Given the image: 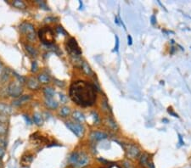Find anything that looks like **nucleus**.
Wrapping results in <instances>:
<instances>
[{
	"mask_svg": "<svg viewBox=\"0 0 191 168\" xmlns=\"http://www.w3.org/2000/svg\"><path fill=\"white\" fill-rule=\"evenodd\" d=\"M69 95L77 105L90 107L96 101V87L85 81H77L71 83Z\"/></svg>",
	"mask_w": 191,
	"mask_h": 168,
	"instance_id": "obj_1",
	"label": "nucleus"
},
{
	"mask_svg": "<svg viewBox=\"0 0 191 168\" xmlns=\"http://www.w3.org/2000/svg\"><path fill=\"white\" fill-rule=\"evenodd\" d=\"M69 162L74 168L85 167L89 162V156L83 152H73L69 157Z\"/></svg>",
	"mask_w": 191,
	"mask_h": 168,
	"instance_id": "obj_2",
	"label": "nucleus"
},
{
	"mask_svg": "<svg viewBox=\"0 0 191 168\" xmlns=\"http://www.w3.org/2000/svg\"><path fill=\"white\" fill-rule=\"evenodd\" d=\"M38 37L41 42L45 45H52L54 42V32L50 27H43L39 30Z\"/></svg>",
	"mask_w": 191,
	"mask_h": 168,
	"instance_id": "obj_3",
	"label": "nucleus"
},
{
	"mask_svg": "<svg viewBox=\"0 0 191 168\" xmlns=\"http://www.w3.org/2000/svg\"><path fill=\"white\" fill-rule=\"evenodd\" d=\"M66 49L69 52L70 55L75 56V57H79L82 54V50H81L77 40L74 38H70V39L67 41Z\"/></svg>",
	"mask_w": 191,
	"mask_h": 168,
	"instance_id": "obj_4",
	"label": "nucleus"
},
{
	"mask_svg": "<svg viewBox=\"0 0 191 168\" xmlns=\"http://www.w3.org/2000/svg\"><path fill=\"white\" fill-rule=\"evenodd\" d=\"M22 92H23V89H22V87L20 86V83L18 81L10 82V85L8 86L9 96L14 97V98H18L21 95Z\"/></svg>",
	"mask_w": 191,
	"mask_h": 168,
	"instance_id": "obj_5",
	"label": "nucleus"
},
{
	"mask_svg": "<svg viewBox=\"0 0 191 168\" xmlns=\"http://www.w3.org/2000/svg\"><path fill=\"white\" fill-rule=\"evenodd\" d=\"M20 31L25 33L28 39L31 40V41H34L36 39V34H35V30H34V27L33 26L30 24V23H27V22H24L22 23L20 26Z\"/></svg>",
	"mask_w": 191,
	"mask_h": 168,
	"instance_id": "obj_6",
	"label": "nucleus"
},
{
	"mask_svg": "<svg viewBox=\"0 0 191 168\" xmlns=\"http://www.w3.org/2000/svg\"><path fill=\"white\" fill-rule=\"evenodd\" d=\"M66 125L76 136H77V137L82 136V134L84 132V128L82 125L78 124V123H76V122H72V121H67L66 123Z\"/></svg>",
	"mask_w": 191,
	"mask_h": 168,
	"instance_id": "obj_7",
	"label": "nucleus"
},
{
	"mask_svg": "<svg viewBox=\"0 0 191 168\" xmlns=\"http://www.w3.org/2000/svg\"><path fill=\"white\" fill-rule=\"evenodd\" d=\"M12 112H13V109L10 105L0 102V114L1 115L9 116L10 114H12Z\"/></svg>",
	"mask_w": 191,
	"mask_h": 168,
	"instance_id": "obj_8",
	"label": "nucleus"
},
{
	"mask_svg": "<svg viewBox=\"0 0 191 168\" xmlns=\"http://www.w3.org/2000/svg\"><path fill=\"white\" fill-rule=\"evenodd\" d=\"M127 151H128V155L130 158H135L139 155V148H137L136 146H134V145H129Z\"/></svg>",
	"mask_w": 191,
	"mask_h": 168,
	"instance_id": "obj_9",
	"label": "nucleus"
},
{
	"mask_svg": "<svg viewBox=\"0 0 191 168\" xmlns=\"http://www.w3.org/2000/svg\"><path fill=\"white\" fill-rule=\"evenodd\" d=\"M90 137L93 139H95V140H103V139H107V134L105 133V132H93L91 133Z\"/></svg>",
	"mask_w": 191,
	"mask_h": 168,
	"instance_id": "obj_10",
	"label": "nucleus"
},
{
	"mask_svg": "<svg viewBox=\"0 0 191 168\" xmlns=\"http://www.w3.org/2000/svg\"><path fill=\"white\" fill-rule=\"evenodd\" d=\"M45 105H46V106H48V108L53 109L58 108V106H59V104L57 101L54 100L53 99H49V98H46V99H45Z\"/></svg>",
	"mask_w": 191,
	"mask_h": 168,
	"instance_id": "obj_11",
	"label": "nucleus"
},
{
	"mask_svg": "<svg viewBox=\"0 0 191 168\" xmlns=\"http://www.w3.org/2000/svg\"><path fill=\"white\" fill-rule=\"evenodd\" d=\"M27 85L32 90H35V89H38L39 88V83L38 82V81L33 78V77H31L27 81Z\"/></svg>",
	"mask_w": 191,
	"mask_h": 168,
	"instance_id": "obj_12",
	"label": "nucleus"
},
{
	"mask_svg": "<svg viewBox=\"0 0 191 168\" xmlns=\"http://www.w3.org/2000/svg\"><path fill=\"white\" fill-rule=\"evenodd\" d=\"M10 70L8 69V68H4L3 71V74H2V77H1V78H0V82H1L2 83L6 82L8 80L10 79Z\"/></svg>",
	"mask_w": 191,
	"mask_h": 168,
	"instance_id": "obj_13",
	"label": "nucleus"
},
{
	"mask_svg": "<svg viewBox=\"0 0 191 168\" xmlns=\"http://www.w3.org/2000/svg\"><path fill=\"white\" fill-rule=\"evenodd\" d=\"M72 116H73V118L75 119V120H77V121H80V122L85 121V116H84V115L82 114L79 111H74L73 114H72Z\"/></svg>",
	"mask_w": 191,
	"mask_h": 168,
	"instance_id": "obj_14",
	"label": "nucleus"
},
{
	"mask_svg": "<svg viewBox=\"0 0 191 168\" xmlns=\"http://www.w3.org/2000/svg\"><path fill=\"white\" fill-rule=\"evenodd\" d=\"M82 70H83L87 75H92V74H93V71H92L91 67L85 61H83V62L82 63Z\"/></svg>",
	"mask_w": 191,
	"mask_h": 168,
	"instance_id": "obj_15",
	"label": "nucleus"
},
{
	"mask_svg": "<svg viewBox=\"0 0 191 168\" xmlns=\"http://www.w3.org/2000/svg\"><path fill=\"white\" fill-rule=\"evenodd\" d=\"M43 92H44V94H45L46 98L53 99V96L54 95V90L52 88H45Z\"/></svg>",
	"mask_w": 191,
	"mask_h": 168,
	"instance_id": "obj_16",
	"label": "nucleus"
},
{
	"mask_svg": "<svg viewBox=\"0 0 191 168\" xmlns=\"http://www.w3.org/2000/svg\"><path fill=\"white\" fill-rule=\"evenodd\" d=\"M38 80L42 83H49L50 81V77L47 74H40L38 76Z\"/></svg>",
	"mask_w": 191,
	"mask_h": 168,
	"instance_id": "obj_17",
	"label": "nucleus"
},
{
	"mask_svg": "<svg viewBox=\"0 0 191 168\" xmlns=\"http://www.w3.org/2000/svg\"><path fill=\"white\" fill-rule=\"evenodd\" d=\"M30 96L29 95H23V96H21L20 99H17V100H15V101H14L13 103H14V105H20L22 104V102H24V101H27V100H29L30 99Z\"/></svg>",
	"mask_w": 191,
	"mask_h": 168,
	"instance_id": "obj_18",
	"label": "nucleus"
},
{
	"mask_svg": "<svg viewBox=\"0 0 191 168\" xmlns=\"http://www.w3.org/2000/svg\"><path fill=\"white\" fill-rule=\"evenodd\" d=\"M33 121H34V122H35L38 126H41V125L43 124V118H42V116H41L40 114H38V113L34 114V116H33Z\"/></svg>",
	"mask_w": 191,
	"mask_h": 168,
	"instance_id": "obj_19",
	"label": "nucleus"
},
{
	"mask_svg": "<svg viewBox=\"0 0 191 168\" xmlns=\"http://www.w3.org/2000/svg\"><path fill=\"white\" fill-rule=\"evenodd\" d=\"M32 160H33V157H32V155H27V156H23L22 159H21V164L24 166V165H28V164H31V161H32Z\"/></svg>",
	"mask_w": 191,
	"mask_h": 168,
	"instance_id": "obj_20",
	"label": "nucleus"
},
{
	"mask_svg": "<svg viewBox=\"0 0 191 168\" xmlns=\"http://www.w3.org/2000/svg\"><path fill=\"white\" fill-rule=\"evenodd\" d=\"M13 6H15V7L17 8V9H22V10L26 8L25 3L22 2V1H20V0H15V1H14V2H13Z\"/></svg>",
	"mask_w": 191,
	"mask_h": 168,
	"instance_id": "obj_21",
	"label": "nucleus"
},
{
	"mask_svg": "<svg viewBox=\"0 0 191 168\" xmlns=\"http://www.w3.org/2000/svg\"><path fill=\"white\" fill-rule=\"evenodd\" d=\"M26 49L30 54L31 56H37L38 54V51L35 49L33 47H31L30 45H26Z\"/></svg>",
	"mask_w": 191,
	"mask_h": 168,
	"instance_id": "obj_22",
	"label": "nucleus"
},
{
	"mask_svg": "<svg viewBox=\"0 0 191 168\" xmlns=\"http://www.w3.org/2000/svg\"><path fill=\"white\" fill-rule=\"evenodd\" d=\"M70 112V110L68 107H63V108L61 109V111H60V114H61V116H63V117H66L67 116H69Z\"/></svg>",
	"mask_w": 191,
	"mask_h": 168,
	"instance_id": "obj_23",
	"label": "nucleus"
},
{
	"mask_svg": "<svg viewBox=\"0 0 191 168\" xmlns=\"http://www.w3.org/2000/svg\"><path fill=\"white\" fill-rule=\"evenodd\" d=\"M6 132H7V127L5 126V124L0 123V136L5 135Z\"/></svg>",
	"mask_w": 191,
	"mask_h": 168,
	"instance_id": "obj_24",
	"label": "nucleus"
},
{
	"mask_svg": "<svg viewBox=\"0 0 191 168\" xmlns=\"http://www.w3.org/2000/svg\"><path fill=\"white\" fill-rule=\"evenodd\" d=\"M147 162H148V156H147V155H142L140 157L141 165L146 166Z\"/></svg>",
	"mask_w": 191,
	"mask_h": 168,
	"instance_id": "obj_25",
	"label": "nucleus"
},
{
	"mask_svg": "<svg viewBox=\"0 0 191 168\" xmlns=\"http://www.w3.org/2000/svg\"><path fill=\"white\" fill-rule=\"evenodd\" d=\"M119 47H120V41H119V38L117 35H116V45H115V49H114V52H118L119 51Z\"/></svg>",
	"mask_w": 191,
	"mask_h": 168,
	"instance_id": "obj_26",
	"label": "nucleus"
},
{
	"mask_svg": "<svg viewBox=\"0 0 191 168\" xmlns=\"http://www.w3.org/2000/svg\"><path fill=\"white\" fill-rule=\"evenodd\" d=\"M108 124H109V126L111 127V128L114 129V130H116V129H117V126H116V122L112 120L111 118L108 119Z\"/></svg>",
	"mask_w": 191,
	"mask_h": 168,
	"instance_id": "obj_27",
	"label": "nucleus"
},
{
	"mask_svg": "<svg viewBox=\"0 0 191 168\" xmlns=\"http://www.w3.org/2000/svg\"><path fill=\"white\" fill-rule=\"evenodd\" d=\"M13 74H14V75H15V77L18 79V82H19L20 83V82H21V83H23V82H25V78H24L23 77H21V76H20V75H18V74H17V73H15V72H13Z\"/></svg>",
	"mask_w": 191,
	"mask_h": 168,
	"instance_id": "obj_28",
	"label": "nucleus"
},
{
	"mask_svg": "<svg viewBox=\"0 0 191 168\" xmlns=\"http://www.w3.org/2000/svg\"><path fill=\"white\" fill-rule=\"evenodd\" d=\"M37 70H38V63L36 61H33L31 64V71L36 72Z\"/></svg>",
	"mask_w": 191,
	"mask_h": 168,
	"instance_id": "obj_29",
	"label": "nucleus"
},
{
	"mask_svg": "<svg viewBox=\"0 0 191 168\" xmlns=\"http://www.w3.org/2000/svg\"><path fill=\"white\" fill-rule=\"evenodd\" d=\"M7 122V116H4V115H1L0 114V123H6Z\"/></svg>",
	"mask_w": 191,
	"mask_h": 168,
	"instance_id": "obj_30",
	"label": "nucleus"
},
{
	"mask_svg": "<svg viewBox=\"0 0 191 168\" xmlns=\"http://www.w3.org/2000/svg\"><path fill=\"white\" fill-rule=\"evenodd\" d=\"M60 99H61V103H66V96H65L64 94H62V93H60Z\"/></svg>",
	"mask_w": 191,
	"mask_h": 168,
	"instance_id": "obj_31",
	"label": "nucleus"
},
{
	"mask_svg": "<svg viewBox=\"0 0 191 168\" xmlns=\"http://www.w3.org/2000/svg\"><path fill=\"white\" fill-rule=\"evenodd\" d=\"M23 117H24V119L26 120V123H27L28 125H31V124H32V123H31V121L30 118H29V117H28L27 116L24 115V116H23Z\"/></svg>",
	"mask_w": 191,
	"mask_h": 168,
	"instance_id": "obj_32",
	"label": "nucleus"
},
{
	"mask_svg": "<svg viewBox=\"0 0 191 168\" xmlns=\"http://www.w3.org/2000/svg\"><path fill=\"white\" fill-rule=\"evenodd\" d=\"M168 113H169L170 115H171L172 116H174V117H178V118L179 117L178 114H176V113H174V112H173V111H171V110L170 109H168Z\"/></svg>",
	"mask_w": 191,
	"mask_h": 168,
	"instance_id": "obj_33",
	"label": "nucleus"
},
{
	"mask_svg": "<svg viewBox=\"0 0 191 168\" xmlns=\"http://www.w3.org/2000/svg\"><path fill=\"white\" fill-rule=\"evenodd\" d=\"M151 24H152V25H155V24L156 23V18H155V15H151Z\"/></svg>",
	"mask_w": 191,
	"mask_h": 168,
	"instance_id": "obj_34",
	"label": "nucleus"
},
{
	"mask_svg": "<svg viewBox=\"0 0 191 168\" xmlns=\"http://www.w3.org/2000/svg\"><path fill=\"white\" fill-rule=\"evenodd\" d=\"M3 155H4V149L2 146H0V159L3 158Z\"/></svg>",
	"mask_w": 191,
	"mask_h": 168,
	"instance_id": "obj_35",
	"label": "nucleus"
},
{
	"mask_svg": "<svg viewBox=\"0 0 191 168\" xmlns=\"http://www.w3.org/2000/svg\"><path fill=\"white\" fill-rule=\"evenodd\" d=\"M57 31H58L60 33H64V34H66V31L63 29V27H61V26H58V27H57Z\"/></svg>",
	"mask_w": 191,
	"mask_h": 168,
	"instance_id": "obj_36",
	"label": "nucleus"
},
{
	"mask_svg": "<svg viewBox=\"0 0 191 168\" xmlns=\"http://www.w3.org/2000/svg\"><path fill=\"white\" fill-rule=\"evenodd\" d=\"M128 45H132V39L131 35H128Z\"/></svg>",
	"mask_w": 191,
	"mask_h": 168,
	"instance_id": "obj_37",
	"label": "nucleus"
},
{
	"mask_svg": "<svg viewBox=\"0 0 191 168\" xmlns=\"http://www.w3.org/2000/svg\"><path fill=\"white\" fill-rule=\"evenodd\" d=\"M178 142H179V145H183L184 144V142L183 141V139H182V136L180 134H178Z\"/></svg>",
	"mask_w": 191,
	"mask_h": 168,
	"instance_id": "obj_38",
	"label": "nucleus"
},
{
	"mask_svg": "<svg viewBox=\"0 0 191 168\" xmlns=\"http://www.w3.org/2000/svg\"><path fill=\"white\" fill-rule=\"evenodd\" d=\"M3 64L0 62V78H1V77H2V74H3Z\"/></svg>",
	"mask_w": 191,
	"mask_h": 168,
	"instance_id": "obj_39",
	"label": "nucleus"
},
{
	"mask_svg": "<svg viewBox=\"0 0 191 168\" xmlns=\"http://www.w3.org/2000/svg\"><path fill=\"white\" fill-rule=\"evenodd\" d=\"M6 145V143H5V141L3 140V139H2L1 137H0V146H5Z\"/></svg>",
	"mask_w": 191,
	"mask_h": 168,
	"instance_id": "obj_40",
	"label": "nucleus"
},
{
	"mask_svg": "<svg viewBox=\"0 0 191 168\" xmlns=\"http://www.w3.org/2000/svg\"><path fill=\"white\" fill-rule=\"evenodd\" d=\"M115 23H116V25H120V22H119L118 17H115Z\"/></svg>",
	"mask_w": 191,
	"mask_h": 168,
	"instance_id": "obj_41",
	"label": "nucleus"
},
{
	"mask_svg": "<svg viewBox=\"0 0 191 168\" xmlns=\"http://www.w3.org/2000/svg\"><path fill=\"white\" fill-rule=\"evenodd\" d=\"M79 3H80V8H79V9H82V1H79Z\"/></svg>",
	"mask_w": 191,
	"mask_h": 168,
	"instance_id": "obj_42",
	"label": "nucleus"
},
{
	"mask_svg": "<svg viewBox=\"0 0 191 168\" xmlns=\"http://www.w3.org/2000/svg\"><path fill=\"white\" fill-rule=\"evenodd\" d=\"M0 167H2V162L0 161Z\"/></svg>",
	"mask_w": 191,
	"mask_h": 168,
	"instance_id": "obj_43",
	"label": "nucleus"
}]
</instances>
